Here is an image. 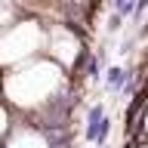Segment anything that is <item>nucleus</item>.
I'll use <instances>...</instances> for the list:
<instances>
[{"label":"nucleus","instance_id":"1","mask_svg":"<svg viewBox=\"0 0 148 148\" xmlns=\"http://www.w3.org/2000/svg\"><path fill=\"white\" fill-rule=\"evenodd\" d=\"M105 105H92L86 111V130H83V139L86 142H96V145H105Z\"/></svg>","mask_w":148,"mask_h":148},{"label":"nucleus","instance_id":"2","mask_svg":"<svg viewBox=\"0 0 148 148\" xmlns=\"http://www.w3.org/2000/svg\"><path fill=\"white\" fill-rule=\"evenodd\" d=\"M130 77H133V71L120 68V65H111L108 71H105V90L108 92H123V86L130 83Z\"/></svg>","mask_w":148,"mask_h":148},{"label":"nucleus","instance_id":"3","mask_svg":"<svg viewBox=\"0 0 148 148\" xmlns=\"http://www.w3.org/2000/svg\"><path fill=\"white\" fill-rule=\"evenodd\" d=\"M120 25H123V16H120V12H111V18H108V31L114 34V31H120Z\"/></svg>","mask_w":148,"mask_h":148},{"label":"nucleus","instance_id":"4","mask_svg":"<svg viewBox=\"0 0 148 148\" xmlns=\"http://www.w3.org/2000/svg\"><path fill=\"white\" fill-rule=\"evenodd\" d=\"M145 9H148V0H136V16H133V18L139 22V18L145 16Z\"/></svg>","mask_w":148,"mask_h":148}]
</instances>
